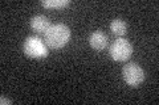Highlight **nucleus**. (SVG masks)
<instances>
[{"label": "nucleus", "instance_id": "1", "mask_svg": "<svg viewBox=\"0 0 159 105\" xmlns=\"http://www.w3.org/2000/svg\"><path fill=\"white\" fill-rule=\"evenodd\" d=\"M70 29L65 24H53L44 33V42L51 49H61L70 39Z\"/></svg>", "mask_w": 159, "mask_h": 105}, {"label": "nucleus", "instance_id": "2", "mask_svg": "<svg viewBox=\"0 0 159 105\" xmlns=\"http://www.w3.org/2000/svg\"><path fill=\"white\" fill-rule=\"evenodd\" d=\"M122 78L127 86L137 88L145 82L146 72L138 63H127L122 68Z\"/></svg>", "mask_w": 159, "mask_h": 105}, {"label": "nucleus", "instance_id": "3", "mask_svg": "<svg viewBox=\"0 0 159 105\" xmlns=\"http://www.w3.org/2000/svg\"><path fill=\"white\" fill-rule=\"evenodd\" d=\"M133 54V45L126 38L119 37L111 43L110 46V57L114 62L122 63L130 59Z\"/></svg>", "mask_w": 159, "mask_h": 105}, {"label": "nucleus", "instance_id": "4", "mask_svg": "<svg viewBox=\"0 0 159 105\" xmlns=\"http://www.w3.org/2000/svg\"><path fill=\"white\" fill-rule=\"evenodd\" d=\"M24 53L25 55L31 58H45L48 57V46L47 43L43 41L37 36H29L24 41Z\"/></svg>", "mask_w": 159, "mask_h": 105}, {"label": "nucleus", "instance_id": "5", "mask_svg": "<svg viewBox=\"0 0 159 105\" xmlns=\"http://www.w3.org/2000/svg\"><path fill=\"white\" fill-rule=\"evenodd\" d=\"M29 25H31V29L36 33H45L49 26H51V21L47 16L44 14H36L31 18L29 21Z\"/></svg>", "mask_w": 159, "mask_h": 105}, {"label": "nucleus", "instance_id": "6", "mask_svg": "<svg viewBox=\"0 0 159 105\" xmlns=\"http://www.w3.org/2000/svg\"><path fill=\"white\" fill-rule=\"evenodd\" d=\"M89 45L90 47L97 50V51H102L103 49L107 46V37L106 34L101 30H96L90 34L89 37Z\"/></svg>", "mask_w": 159, "mask_h": 105}, {"label": "nucleus", "instance_id": "7", "mask_svg": "<svg viewBox=\"0 0 159 105\" xmlns=\"http://www.w3.org/2000/svg\"><path fill=\"white\" fill-rule=\"evenodd\" d=\"M110 30L114 36L119 37H123L127 32V25L125 22V20L122 18H114L113 21L110 22Z\"/></svg>", "mask_w": 159, "mask_h": 105}, {"label": "nucleus", "instance_id": "8", "mask_svg": "<svg viewBox=\"0 0 159 105\" xmlns=\"http://www.w3.org/2000/svg\"><path fill=\"white\" fill-rule=\"evenodd\" d=\"M70 4V0H43L41 6L48 9H61Z\"/></svg>", "mask_w": 159, "mask_h": 105}, {"label": "nucleus", "instance_id": "9", "mask_svg": "<svg viewBox=\"0 0 159 105\" xmlns=\"http://www.w3.org/2000/svg\"><path fill=\"white\" fill-rule=\"evenodd\" d=\"M0 103H2L3 105H4V104H11V100H8V99H6V97H2V99H0Z\"/></svg>", "mask_w": 159, "mask_h": 105}]
</instances>
